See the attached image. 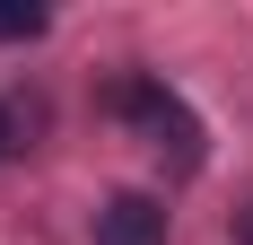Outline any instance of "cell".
Wrapping results in <instances>:
<instances>
[{"label": "cell", "mask_w": 253, "mask_h": 245, "mask_svg": "<svg viewBox=\"0 0 253 245\" xmlns=\"http://www.w3.org/2000/svg\"><path fill=\"white\" fill-rule=\"evenodd\" d=\"M105 105H114L123 122H140L157 158H175V167H201V122H192V105H183V97H166L157 79H123Z\"/></svg>", "instance_id": "1"}, {"label": "cell", "mask_w": 253, "mask_h": 245, "mask_svg": "<svg viewBox=\"0 0 253 245\" xmlns=\"http://www.w3.org/2000/svg\"><path fill=\"white\" fill-rule=\"evenodd\" d=\"M96 245H166V201L157 193H114L96 210Z\"/></svg>", "instance_id": "2"}, {"label": "cell", "mask_w": 253, "mask_h": 245, "mask_svg": "<svg viewBox=\"0 0 253 245\" xmlns=\"http://www.w3.org/2000/svg\"><path fill=\"white\" fill-rule=\"evenodd\" d=\"M26 35H44V9H0V44H26Z\"/></svg>", "instance_id": "3"}, {"label": "cell", "mask_w": 253, "mask_h": 245, "mask_svg": "<svg viewBox=\"0 0 253 245\" xmlns=\"http://www.w3.org/2000/svg\"><path fill=\"white\" fill-rule=\"evenodd\" d=\"M236 245H253V210H236Z\"/></svg>", "instance_id": "4"}, {"label": "cell", "mask_w": 253, "mask_h": 245, "mask_svg": "<svg viewBox=\"0 0 253 245\" xmlns=\"http://www.w3.org/2000/svg\"><path fill=\"white\" fill-rule=\"evenodd\" d=\"M0 158H9V114H0Z\"/></svg>", "instance_id": "5"}]
</instances>
